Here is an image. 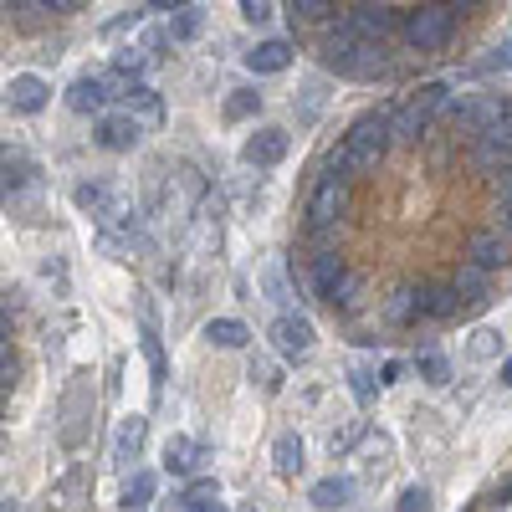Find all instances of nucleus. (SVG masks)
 Here are the masks:
<instances>
[{"label":"nucleus","mask_w":512,"mask_h":512,"mask_svg":"<svg viewBox=\"0 0 512 512\" xmlns=\"http://www.w3.org/2000/svg\"><path fill=\"white\" fill-rule=\"evenodd\" d=\"M185 6H190V0H149V11H169V16L185 11Z\"/></svg>","instance_id":"obj_44"},{"label":"nucleus","mask_w":512,"mask_h":512,"mask_svg":"<svg viewBox=\"0 0 512 512\" xmlns=\"http://www.w3.org/2000/svg\"><path fill=\"white\" fill-rule=\"evenodd\" d=\"M390 113H395V108H369L364 118H354V128L344 134V149L354 154V169H374L384 154H390V144H395Z\"/></svg>","instance_id":"obj_2"},{"label":"nucleus","mask_w":512,"mask_h":512,"mask_svg":"<svg viewBox=\"0 0 512 512\" xmlns=\"http://www.w3.org/2000/svg\"><path fill=\"white\" fill-rule=\"evenodd\" d=\"M502 384H507V390H512V359H502Z\"/></svg>","instance_id":"obj_49"},{"label":"nucleus","mask_w":512,"mask_h":512,"mask_svg":"<svg viewBox=\"0 0 512 512\" xmlns=\"http://www.w3.org/2000/svg\"><path fill=\"white\" fill-rule=\"evenodd\" d=\"M149 497H154V477H149V472H134V477L123 482V507H128V512H139Z\"/></svg>","instance_id":"obj_29"},{"label":"nucleus","mask_w":512,"mask_h":512,"mask_svg":"<svg viewBox=\"0 0 512 512\" xmlns=\"http://www.w3.org/2000/svg\"><path fill=\"white\" fill-rule=\"evenodd\" d=\"M139 512H144V507H139Z\"/></svg>","instance_id":"obj_51"},{"label":"nucleus","mask_w":512,"mask_h":512,"mask_svg":"<svg viewBox=\"0 0 512 512\" xmlns=\"http://www.w3.org/2000/svg\"><path fill=\"white\" fill-rule=\"evenodd\" d=\"M349 497H354V482H349V477H323V482L313 487V507H323V512L349 507Z\"/></svg>","instance_id":"obj_21"},{"label":"nucleus","mask_w":512,"mask_h":512,"mask_svg":"<svg viewBox=\"0 0 512 512\" xmlns=\"http://www.w3.org/2000/svg\"><path fill=\"white\" fill-rule=\"evenodd\" d=\"M31 175H36V164L21 154V149H11V144H0V200H16L26 185H31Z\"/></svg>","instance_id":"obj_10"},{"label":"nucleus","mask_w":512,"mask_h":512,"mask_svg":"<svg viewBox=\"0 0 512 512\" xmlns=\"http://www.w3.org/2000/svg\"><path fill=\"white\" fill-rule=\"evenodd\" d=\"M200 461H205L200 441H190V436H169V441H164V466H169L175 477H190V472H200Z\"/></svg>","instance_id":"obj_17"},{"label":"nucleus","mask_w":512,"mask_h":512,"mask_svg":"<svg viewBox=\"0 0 512 512\" xmlns=\"http://www.w3.org/2000/svg\"><path fill=\"white\" fill-rule=\"evenodd\" d=\"M123 113H134L139 123H159V98L144 88V82H134V88L123 93Z\"/></svg>","instance_id":"obj_23"},{"label":"nucleus","mask_w":512,"mask_h":512,"mask_svg":"<svg viewBox=\"0 0 512 512\" xmlns=\"http://www.w3.org/2000/svg\"><path fill=\"white\" fill-rule=\"evenodd\" d=\"M267 292H272V303H287V282H282V267H267Z\"/></svg>","instance_id":"obj_40"},{"label":"nucleus","mask_w":512,"mask_h":512,"mask_svg":"<svg viewBox=\"0 0 512 512\" xmlns=\"http://www.w3.org/2000/svg\"><path fill=\"white\" fill-rule=\"evenodd\" d=\"M472 354H477V359H492V354H502V333L482 328V333H477V344H472Z\"/></svg>","instance_id":"obj_38"},{"label":"nucleus","mask_w":512,"mask_h":512,"mask_svg":"<svg viewBox=\"0 0 512 512\" xmlns=\"http://www.w3.org/2000/svg\"><path fill=\"white\" fill-rule=\"evenodd\" d=\"M144 431H149V420H144V415H123V420H118V436H113V461H118V466H128V461L139 456Z\"/></svg>","instance_id":"obj_18"},{"label":"nucleus","mask_w":512,"mask_h":512,"mask_svg":"<svg viewBox=\"0 0 512 512\" xmlns=\"http://www.w3.org/2000/svg\"><path fill=\"white\" fill-rule=\"evenodd\" d=\"M323 62H328L333 72H344V77H379L384 67H390V57H384V41L359 36L349 21L323 31Z\"/></svg>","instance_id":"obj_1"},{"label":"nucleus","mask_w":512,"mask_h":512,"mask_svg":"<svg viewBox=\"0 0 512 512\" xmlns=\"http://www.w3.org/2000/svg\"><path fill=\"white\" fill-rule=\"evenodd\" d=\"M349 205V180L344 175H323L308 195V221L313 226H338V216H344Z\"/></svg>","instance_id":"obj_5"},{"label":"nucleus","mask_w":512,"mask_h":512,"mask_svg":"<svg viewBox=\"0 0 512 512\" xmlns=\"http://www.w3.org/2000/svg\"><path fill=\"white\" fill-rule=\"evenodd\" d=\"M446 103H451V88H446V82H425V88H420V93L410 98V108H420L425 118H436V113H441Z\"/></svg>","instance_id":"obj_26"},{"label":"nucleus","mask_w":512,"mask_h":512,"mask_svg":"<svg viewBox=\"0 0 512 512\" xmlns=\"http://www.w3.org/2000/svg\"><path fill=\"white\" fill-rule=\"evenodd\" d=\"M205 338L216 349H246V323H236V318H216V323H205Z\"/></svg>","instance_id":"obj_22"},{"label":"nucleus","mask_w":512,"mask_h":512,"mask_svg":"<svg viewBox=\"0 0 512 512\" xmlns=\"http://www.w3.org/2000/svg\"><path fill=\"white\" fill-rule=\"evenodd\" d=\"M256 113H262V93H256V88H236V93L226 98V118H231V123L256 118Z\"/></svg>","instance_id":"obj_28"},{"label":"nucleus","mask_w":512,"mask_h":512,"mask_svg":"<svg viewBox=\"0 0 512 512\" xmlns=\"http://www.w3.org/2000/svg\"><path fill=\"white\" fill-rule=\"evenodd\" d=\"M415 369H420V379H425V384H436V390H441V384H451V364H446L441 354H420V364H415Z\"/></svg>","instance_id":"obj_30"},{"label":"nucleus","mask_w":512,"mask_h":512,"mask_svg":"<svg viewBox=\"0 0 512 512\" xmlns=\"http://www.w3.org/2000/svg\"><path fill=\"white\" fill-rule=\"evenodd\" d=\"M507 113H512V108H507L502 98H466V103H456V113H451V118H456V128H461V134H472V139H477L482 128L502 123Z\"/></svg>","instance_id":"obj_9"},{"label":"nucleus","mask_w":512,"mask_h":512,"mask_svg":"<svg viewBox=\"0 0 512 512\" xmlns=\"http://www.w3.org/2000/svg\"><path fill=\"white\" fill-rule=\"evenodd\" d=\"M502 200H512V164L502 169Z\"/></svg>","instance_id":"obj_47"},{"label":"nucleus","mask_w":512,"mask_h":512,"mask_svg":"<svg viewBox=\"0 0 512 512\" xmlns=\"http://www.w3.org/2000/svg\"><path fill=\"white\" fill-rule=\"evenodd\" d=\"M390 323H415V318H425V292H400V297H390Z\"/></svg>","instance_id":"obj_25"},{"label":"nucleus","mask_w":512,"mask_h":512,"mask_svg":"<svg viewBox=\"0 0 512 512\" xmlns=\"http://www.w3.org/2000/svg\"><path fill=\"white\" fill-rule=\"evenodd\" d=\"M210 497H221V487L210 482V477H200V482L185 492V507H210Z\"/></svg>","instance_id":"obj_35"},{"label":"nucleus","mask_w":512,"mask_h":512,"mask_svg":"<svg viewBox=\"0 0 512 512\" xmlns=\"http://www.w3.org/2000/svg\"><path fill=\"white\" fill-rule=\"evenodd\" d=\"M400 512H431V492H425V487H405L400 492Z\"/></svg>","instance_id":"obj_37"},{"label":"nucleus","mask_w":512,"mask_h":512,"mask_svg":"<svg viewBox=\"0 0 512 512\" xmlns=\"http://www.w3.org/2000/svg\"><path fill=\"white\" fill-rule=\"evenodd\" d=\"M200 31H205V16H200L195 6H185V11L169 16V41H195Z\"/></svg>","instance_id":"obj_27"},{"label":"nucleus","mask_w":512,"mask_h":512,"mask_svg":"<svg viewBox=\"0 0 512 512\" xmlns=\"http://www.w3.org/2000/svg\"><path fill=\"white\" fill-rule=\"evenodd\" d=\"M6 103H11L16 113H41V108L52 103V88H47V82H41L36 72H21V77H11Z\"/></svg>","instance_id":"obj_14"},{"label":"nucleus","mask_w":512,"mask_h":512,"mask_svg":"<svg viewBox=\"0 0 512 512\" xmlns=\"http://www.w3.org/2000/svg\"><path fill=\"white\" fill-rule=\"evenodd\" d=\"M502 231L512 236V200H502Z\"/></svg>","instance_id":"obj_46"},{"label":"nucleus","mask_w":512,"mask_h":512,"mask_svg":"<svg viewBox=\"0 0 512 512\" xmlns=\"http://www.w3.org/2000/svg\"><path fill=\"white\" fill-rule=\"evenodd\" d=\"M292 6L303 11L308 21H323V16H328V0H292Z\"/></svg>","instance_id":"obj_42"},{"label":"nucleus","mask_w":512,"mask_h":512,"mask_svg":"<svg viewBox=\"0 0 512 512\" xmlns=\"http://www.w3.org/2000/svg\"><path fill=\"white\" fill-rule=\"evenodd\" d=\"M144 354H149V369H154V384L164 379V349H159V338H154V328L144 333Z\"/></svg>","instance_id":"obj_39"},{"label":"nucleus","mask_w":512,"mask_h":512,"mask_svg":"<svg viewBox=\"0 0 512 512\" xmlns=\"http://www.w3.org/2000/svg\"><path fill=\"white\" fill-rule=\"evenodd\" d=\"M497 67H512V41H502V47H497V52H492L477 72H497Z\"/></svg>","instance_id":"obj_41"},{"label":"nucleus","mask_w":512,"mask_h":512,"mask_svg":"<svg viewBox=\"0 0 512 512\" xmlns=\"http://www.w3.org/2000/svg\"><path fill=\"white\" fill-rule=\"evenodd\" d=\"M272 461H277L282 477H297V472H303V441H297V436H277Z\"/></svg>","instance_id":"obj_24"},{"label":"nucleus","mask_w":512,"mask_h":512,"mask_svg":"<svg viewBox=\"0 0 512 512\" xmlns=\"http://www.w3.org/2000/svg\"><path fill=\"white\" fill-rule=\"evenodd\" d=\"M477 164L482 169H492V175H502V169L512 164V113L502 118V123H492V128H482L477 134Z\"/></svg>","instance_id":"obj_8"},{"label":"nucleus","mask_w":512,"mask_h":512,"mask_svg":"<svg viewBox=\"0 0 512 512\" xmlns=\"http://www.w3.org/2000/svg\"><path fill=\"white\" fill-rule=\"evenodd\" d=\"M507 256H512L507 236H497V231H482V236L472 241V251H466V262H472V267H482V272H502V267H507Z\"/></svg>","instance_id":"obj_16"},{"label":"nucleus","mask_w":512,"mask_h":512,"mask_svg":"<svg viewBox=\"0 0 512 512\" xmlns=\"http://www.w3.org/2000/svg\"><path fill=\"white\" fill-rule=\"evenodd\" d=\"M93 216H98V226H103L108 236H134V231H139V210H134V200L118 195V190H108V200L93 210Z\"/></svg>","instance_id":"obj_11"},{"label":"nucleus","mask_w":512,"mask_h":512,"mask_svg":"<svg viewBox=\"0 0 512 512\" xmlns=\"http://www.w3.org/2000/svg\"><path fill=\"white\" fill-rule=\"evenodd\" d=\"M41 6H47V11H77L82 0H41Z\"/></svg>","instance_id":"obj_45"},{"label":"nucleus","mask_w":512,"mask_h":512,"mask_svg":"<svg viewBox=\"0 0 512 512\" xmlns=\"http://www.w3.org/2000/svg\"><path fill=\"white\" fill-rule=\"evenodd\" d=\"M251 384H262V395H277V390H282V374H277V364H267V359H251Z\"/></svg>","instance_id":"obj_32"},{"label":"nucleus","mask_w":512,"mask_h":512,"mask_svg":"<svg viewBox=\"0 0 512 512\" xmlns=\"http://www.w3.org/2000/svg\"><path fill=\"white\" fill-rule=\"evenodd\" d=\"M11 379H16V354H11V338H0V395L11 390Z\"/></svg>","instance_id":"obj_36"},{"label":"nucleus","mask_w":512,"mask_h":512,"mask_svg":"<svg viewBox=\"0 0 512 512\" xmlns=\"http://www.w3.org/2000/svg\"><path fill=\"white\" fill-rule=\"evenodd\" d=\"M354 395L359 400H374V374L369 369H354Z\"/></svg>","instance_id":"obj_43"},{"label":"nucleus","mask_w":512,"mask_h":512,"mask_svg":"<svg viewBox=\"0 0 512 512\" xmlns=\"http://www.w3.org/2000/svg\"><path fill=\"white\" fill-rule=\"evenodd\" d=\"M456 31V11L451 6H420L410 21H405V36L415 52H441Z\"/></svg>","instance_id":"obj_3"},{"label":"nucleus","mask_w":512,"mask_h":512,"mask_svg":"<svg viewBox=\"0 0 512 512\" xmlns=\"http://www.w3.org/2000/svg\"><path fill=\"white\" fill-rule=\"evenodd\" d=\"M108 88H103V77H77L72 88H67V108L77 113V118H103L108 113Z\"/></svg>","instance_id":"obj_12"},{"label":"nucleus","mask_w":512,"mask_h":512,"mask_svg":"<svg viewBox=\"0 0 512 512\" xmlns=\"http://www.w3.org/2000/svg\"><path fill=\"white\" fill-rule=\"evenodd\" d=\"M313 323L303 318V313H282L277 323H272V344H277V354L282 359H308L313 354Z\"/></svg>","instance_id":"obj_6"},{"label":"nucleus","mask_w":512,"mask_h":512,"mask_svg":"<svg viewBox=\"0 0 512 512\" xmlns=\"http://www.w3.org/2000/svg\"><path fill=\"white\" fill-rule=\"evenodd\" d=\"M144 128L149 123H139L134 113H103L98 123H93V144L98 149H108V154H128V149H139L144 144Z\"/></svg>","instance_id":"obj_4"},{"label":"nucleus","mask_w":512,"mask_h":512,"mask_svg":"<svg viewBox=\"0 0 512 512\" xmlns=\"http://www.w3.org/2000/svg\"><path fill=\"white\" fill-rule=\"evenodd\" d=\"M149 67V52L144 47H123L118 57H113V72H123V77H139Z\"/></svg>","instance_id":"obj_31"},{"label":"nucleus","mask_w":512,"mask_h":512,"mask_svg":"<svg viewBox=\"0 0 512 512\" xmlns=\"http://www.w3.org/2000/svg\"><path fill=\"white\" fill-rule=\"evenodd\" d=\"M246 67L256 72V77H272V72H287L292 67V47H287V41H256V47L246 52Z\"/></svg>","instance_id":"obj_15"},{"label":"nucleus","mask_w":512,"mask_h":512,"mask_svg":"<svg viewBox=\"0 0 512 512\" xmlns=\"http://www.w3.org/2000/svg\"><path fill=\"white\" fill-rule=\"evenodd\" d=\"M236 11L246 26H267L272 21V0H236Z\"/></svg>","instance_id":"obj_33"},{"label":"nucleus","mask_w":512,"mask_h":512,"mask_svg":"<svg viewBox=\"0 0 512 512\" xmlns=\"http://www.w3.org/2000/svg\"><path fill=\"white\" fill-rule=\"evenodd\" d=\"M349 26H354L359 36H369V41H384V36L395 31V16L384 11V6H359V11L349 16Z\"/></svg>","instance_id":"obj_20"},{"label":"nucleus","mask_w":512,"mask_h":512,"mask_svg":"<svg viewBox=\"0 0 512 512\" xmlns=\"http://www.w3.org/2000/svg\"><path fill=\"white\" fill-rule=\"evenodd\" d=\"M487 282H492V272H482V267H472V262H466L461 272H456V297H461V313L466 308H482L487 303Z\"/></svg>","instance_id":"obj_19"},{"label":"nucleus","mask_w":512,"mask_h":512,"mask_svg":"<svg viewBox=\"0 0 512 512\" xmlns=\"http://www.w3.org/2000/svg\"><path fill=\"white\" fill-rule=\"evenodd\" d=\"M0 338H11V318L6 313H0Z\"/></svg>","instance_id":"obj_50"},{"label":"nucleus","mask_w":512,"mask_h":512,"mask_svg":"<svg viewBox=\"0 0 512 512\" xmlns=\"http://www.w3.org/2000/svg\"><path fill=\"white\" fill-rule=\"evenodd\" d=\"M282 159H287V128H277V123L256 128V134L241 144V164H251V169H272Z\"/></svg>","instance_id":"obj_7"},{"label":"nucleus","mask_w":512,"mask_h":512,"mask_svg":"<svg viewBox=\"0 0 512 512\" xmlns=\"http://www.w3.org/2000/svg\"><path fill=\"white\" fill-rule=\"evenodd\" d=\"M349 282V272H344V262H338V251H318L313 256V267H308V287H313V297H323V303H333V292Z\"/></svg>","instance_id":"obj_13"},{"label":"nucleus","mask_w":512,"mask_h":512,"mask_svg":"<svg viewBox=\"0 0 512 512\" xmlns=\"http://www.w3.org/2000/svg\"><path fill=\"white\" fill-rule=\"evenodd\" d=\"M108 190H113V185H77V190H72V200H77V205H82V210H88V216H93V210H98V205L108 200Z\"/></svg>","instance_id":"obj_34"},{"label":"nucleus","mask_w":512,"mask_h":512,"mask_svg":"<svg viewBox=\"0 0 512 512\" xmlns=\"http://www.w3.org/2000/svg\"><path fill=\"white\" fill-rule=\"evenodd\" d=\"M472 6H482V0H451V11H472Z\"/></svg>","instance_id":"obj_48"}]
</instances>
